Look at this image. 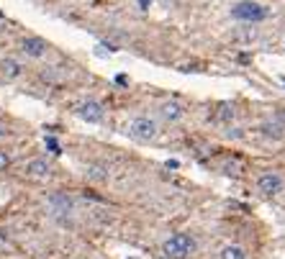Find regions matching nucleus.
Returning <instances> with one entry per match:
<instances>
[{"instance_id": "nucleus-10", "label": "nucleus", "mask_w": 285, "mask_h": 259, "mask_svg": "<svg viewBox=\"0 0 285 259\" xmlns=\"http://www.w3.org/2000/svg\"><path fill=\"white\" fill-rule=\"evenodd\" d=\"M21 72H24V67H21L16 59H3V62H0V75H3V77H8V80H16V77H21Z\"/></svg>"}, {"instance_id": "nucleus-7", "label": "nucleus", "mask_w": 285, "mask_h": 259, "mask_svg": "<svg viewBox=\"0 0 285 259\" xmlns=\"http://www.w3.org/2000/svg\"><path fill=\"white\" fill-rule=\"evenodd\" d=\"M49 208H52V213H54L57 218H65V215L72 213V200H70L65 192H54V195L49 198Z\"/></svg>"}, {"instance_id": "nucleus-3", "label": "nucleus", "mask_w": 285, "mask_h": 259, "mask_svg": "<svg viewBox=\"0 0 285 259\" xmlns=\"http://www.w3.org/2000/svg\"><path fill=\"white\" fill-rule=\"evenodd\" d=\"M126 134H129L131 139H136V141H152V139L157 136V123H154L149 116H139V118H134V121L129 123Z\"/></svg>"}, {"instance_id": "nucleus-18", "label": "nucleus", "mask_w": 285, "mask_h": 259, "mask_svg": "<svg viewBox=\"0 0 285 259\" xmlns=\"http://www.w3.org/2000/svg\"><path fill=\"white\" fill-rule=\"evenodd\" d=\"M282 85H285V80H282Z\"/></svg>"}, {"instance_id": "nucleus-15", "label": "nucleus", "mask_w": 285, "mask_h": 259, "mask_svg": "<svg viewBox=\"0 0 285 259\" xmlns=\"http://www.w3.org/2000/svg\"><path fill=\"white\" fill-rule=\"evenodd\" d=\"M47 146L52 149V154H59V152H62V149H59V144H57V139H52V136L47 139Z\"/></svg>"}, {"instance_id": "nucleus-13", "label": "nucleus", "mask_w": 285, "mask_h": 259, "mask_svg": "<svg viewBox=\"0 0 285 259\" xmlns=\"http://www.w3.org/2000/svg\"><path fill=\"white\" fill-rule=\"evenodd\" d=\"M88 177L95 180V182H103V180H108V169L103 164H90L88 167Z\"/></svg>"}, {"instance_id": "nucleus-12", "label": "nucleus", "mask_w": 285, "mask_h": 259, "mask_svg": "<svg viewBox=\"0 0 285 259\" xmlns=\"http://www.w3.org/2000/svg\"><path fill=\"white\" fill-rule=\"evenodd\" d=\"M213 118H216L218 123H231V121L236 118V111H234V105L223 103V105H218V111L213 113Z\"/></svg>"}, {"instance_id": "nucleus-9", "label": "nucleus", "mask_w": 285, "mask_h": 259, "mask_svg": "<svg viewBox=\"0 0 285 259\" xmlns=\"http://www.w3.org/2000/svg\"><path fill=\"white\" fill-rule=\"evenodd\" d=\"M26 175H29V177H36V180H44V177L52 175V167H49L47 159H31V162L26 164Z\"/></svg>"}, {"instance_id": "nucleus-16", "label": "nucleus", "mask_w": 285, "mask_h": 259, "mask_svg": "<svg viewBox=\"0 0 285 259\" xmlns=\"http://www.w3.org/2000/svg\"><path fill=\"white\" fill-rule=\"evenodd\" d=\"M6 134H8V131H6V126H3V123H0V139H3Z\"/></svg>"}, {"instance_id": "nucleus-14", "label": "nucleus", "mask_w": 285, "mask_h": 259, "mask_svg": "<svg viewBox=\"0 0 285 259\" xmlns=\"http://www.w3.org/2000/svg\"><path fill=\"white\" fill-rule=\"evenodd\" d=\"M8 167H11V154L0 149V172H3V169H8Z\"/></svg>"}, {"instance_id": "nucleus-2", "label": "nucleus", "mask_w": 285, "mask_h": 259, "mask_svg": "<svg viewBox=\"0 0 285 259\" xmlns=\"http://www.w3.org/2000/svg\"><path fill=\"white\" fill-rule=\"evenodd\" d=\"M231 16L236 21H247V24H257V21H264L267 18V8L254 3V0H241L231 8Z\"/></svg>"}, {"instance_id": "nucleus-8", "label": "nucleus", "mask_w": 285, "mask_h": 259, "mask_svg": "<svg viewBox=\"0 0 285 259\" xmlns=\"http://www.w3.org/2000/svg\"><path fill=\"white\" fill-rule=\"evenodd\" d=\"M159 116H162L165 121L175 123V121H180V118L185 116V111H182V105H180L177 100H167V103H162V108H159Z\"/></svg>"}, {"instance_id": "nucleus-17", "label": "nucleus", "mask_w": 285, "mask_h": 259, "mask_svg": "<svg viewBox=\"0 0 285 259\" xmlns=\"http://www.w3.org/2000/svg\"><path fill=\"white\" fill-rule=\"evenodd\" d=\"M159 3H170V0H159Z\"/></svg>"}, {"instance_id": "nucleus-11", "label": "nucleus", "mask_w": 285, "mask_h": 259, "mask_svg": "<svg viewBox=\"0 0 285 259\" xmlns=\"http://www.w3.org/2000/svg\"><path fill=\"white\" fill-rule=\"evenodd\" d=\"M218 256H221V259H247V251H244V246H239V244H226Z\"/></svg>"}, {"instance_id": "nucleus-1", "label": "nucleus", "mask_w": 285, "mask_h": 259, "mask_svg": "<svg viewBox=\"0 0 285 259\" xmlns=\"http://www.w3.org/2000/svg\"><path fill=\"white\" fill-rule=\"evenodd\" d=\"M193 249H195V241L188 233H175L162 244V251L167 259H188L193 254Z\"/></svg>"}, {"instance_id": "nucleus-4", "label": "nucleus", "mask_w": 285, "mask_h": 259, "mask_svg": "<svg viewBox=\"0 0 285 259\" xmlns=\"http://www.w3.org/2000/svg\"><path fill=\"white\" fill-rule=\"evenodd\" d=\"M282 185H285V180L277 175V172H262L259 177H257V190L262 192V195H277L280 190H282Z\"/></svg>"}, {"instance_id": "nucleus-6", "label": "nucleus", "mask_w": 285, "mask_h": 259, "mask_svg": "<svg viewBox=\"0 0 285 259\" xmlns=\"http://www.w3.org/2000/svg\"><path fill=\"white\" fill-rule=\"evenodd\" d=\"M47 41L44 39H39V36H29V39H24L21 41V52L26 54V57H34V59H39V57H44L47 54Z\"/></svg>"}, {"instance_id": "nucleus-5", "label": "nucleus", "mask_w": 285, "mask_h": 259, "mask_svg": "<svg viewBox=\"0 0 285 259\" xmlns=\"http://www.w3.org/2000/svg\"><path fill=\"white\" fill-rule=\"evenodd\" d=\"M77 116L88 123H100L103 121V105L98 100H85L77 105Z\"/></svg>"}]
</instances>
